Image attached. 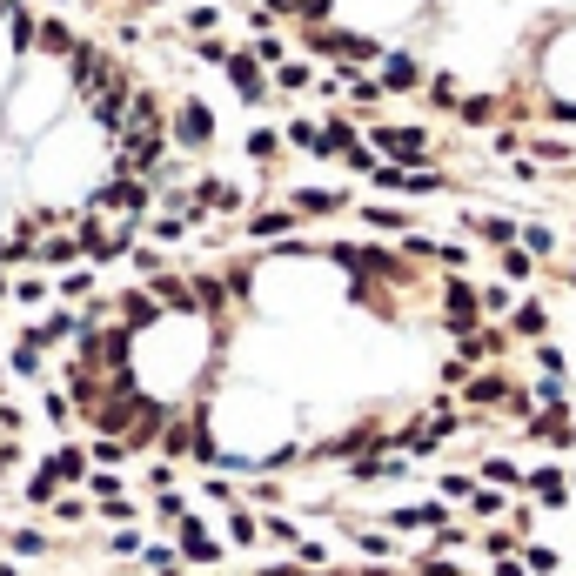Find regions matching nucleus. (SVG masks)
<instances>
[{
    "mask_svg": "<svg viewBox=\"0 0 576 576\" xmlns=\"http://www.w3.org/2000/svg\"><path fill=\"white\" fill-rule=\"evenodd\" d=\"M67 0H0V262H108L175 188L168 94Z\"/></svg>",
    "mask_w": 576,
    "mask_h": 576,
    "instance_id": "obj_1",
    "label": "nucleus"
},
{
    "mask_svg": "<svg viewBox=\"0 0 576 576\" xmlns=\"http://www.w3.org/2000/svg\"><path fill=\"white\" fill-rule=\"evenodd\" d=\"M369 148H376V161L422 168V161L436 155V128L429 121H369Z\"/></svg>",
    "mask_w": 576,
    "mask_h": 576,
    "instance_id": "obj_2",
    "label": "nucleus"
},
{
    "mask_svg": "<svg viewBox=\"0 0 576 576\" xmlns=\"http://www.w3.org/2000/svg\"><path fill=\"white\" fill-rule=\"evenodd\" d=\"M168 141H175L181 155H208V148H215V108H208L201 94H175V108H168Z\"/></svg>",
    "mask_w": 576,
    "mask_h": 576,
    "instance_id": "obj_3",
    "label": "nucleus"
},
{
    "mask_svg": "<svg viewBox=\"0 0 576 576\" xmlns=\"http://www.w3.org/2000/svg\"><path fill=\"white\" fill-rule=\"evenodd\" d=\"M228 88H235L242 108H262L268 94H275V81H268V67H262L255 47H235V54H228Z\"/></svg>",
    "mask_w": 576,
    "mask_h": 576,
    "instance_id": "obj_4",
    "label": "nucleus"
},
{
    "mask_svg": "<svg viewBox=\"0 0 576 576\" xmlns=\"http://www.w3.org/2000/svg\"><path fill=\"white\" fill-rule=\"evenodd\" d=\"M376 81H382V94H422L429 74H422V61L409 54V47H389V54L376 61Z\"/></svg>",
    "mask_w": 576,
    "mask_h": 576,
    "instance_id": "obj_5",
    "label": "nucleus"
},
{
    "mask_svg": "<svg viewBox=\"0 0 576 576\" xmlns=\"http://www.w3.org/2000/svg\"><path fill=\"white\" fill-rule=\"evenodd\" d=\"M443 322H449V329H456V335H463V329H476V322H483V295H476V288H469L463 275H456V282L443 288Z\"/></svg>",
    "mask_w": 576,
    "mask_h": 576,
    "instance_id": "obj_6",
    "label": "nucleus"
},
{
    "mask_svg": "<svg viewBox=\"0 0 576 576\" xmlns=\"http://www.w3.org/2000/svg\"><path fill=\"white\" fill-rule=\"evenodd\" d=\"M268 81H275V94H309L322 74H315V61L309 54H288L282 67H268Z\"/></svg>",
    "mask_w": 576,
    "mask_h": 576,
    "instance_id": "obj_7",
    "label": "nucleus"
},
{
    "mask_svg": "<svg viewBox=\"0 0 576 576\" xmlns=\"http://www.w3.org/2000/svg\"><path fill=\"white\" fill-rule=\"evenodd\" d=\"M288 208L322 222V215H342V208H349V195H342V188H295V195H288Z\"/></svg>",
    "mask_w": 576,
    "mask_h": 576,
    "instance_id": "obj_8",
    "label": "nucleus"
},
{
    "mask_svg": "<svg viewBox=\"0 0 576 576\" xmlns=\"http://www.w3.org/2000/svg\"><path fill=\"white\" fill-rule=\"evenodd\" d=\"M456 121H463V128H496V121H503V94H469V88H463Z\"/></svg>",
    "mask_w": 576,
    "mask_h": 576,
    "instance_id": "obj_9",
    "label": "nucleus"
},
{
    "mask_svg": "<svg viewBox=\"0 0 576 576\" xmlns=\"http://www.w3.org/2000/svg\"><path fill=\"white\" fill-rule=\"evenodd\" d=\"M242 148H248V161H255V168H275V161H282V128H268V121H255V128L242 134Z\"/></svg>",
    "mask_w": 576,
    "mask_h": 576,
    "instance_id": "obj_10",
    "label": "nucleus"
},
{
    "mask_svg": "<svg viewBox=\"0 0 576 576\" xmlns=\"http://www.w3.org/2000/svg\"><path fill=\"white\" fill-rule=\"evenodd\" d=\"M422 101H429L436 114H456V101H463V81H456L449 67H436V74L422 81Z\"/></svg>",
    "mask_w": 576,
    "mask_h": 576,
    "instance_id": "obj_11",
    "label": "nucleus"
},
{
    "mask_svg": "<svg viewBox=\"0 0 576 576\" xmlns=\"http://www.w3.org/2000/svg\"><path fill=\"white\" fill-rule=\"evenodd\" d=\"M295 222H302L295 208H255V215H248V235H255V242H282Z\"/></svg>",
    "mask_w": 576,
    "mask_h": 576,
    "instance_id": "obj_12",
    "label": "nucleus"
},
{
    "mask_svg": "<svg viewBox=\"0 0 576 576\" xmlns=\"http://www.w3.org/2000/svg\"><path fill=\"white\" fill-rule=\"evenodd\" d=\"M463 402L469 409H496V402H510V382L503 376H463Z\"/></svg>",
    "mask_w": 576,
    "mask_h": 576,
    "instance_id": "obj_13",
    "label": "nucleus"
},
{
    "mask_svg": "<svg viewBox=\"0 0 576 576\" xmlns=\"http://www.w3.org/2000/svg\"><path fill=\"white\" fill-rule=\"evenodd\" d=\"M463 228H469V235H483V242H496V248H510L516 235H523L516 222H503V215H476V208L463 215Z\"/></svg>",
    "mask_w": 576,
    "mask_h": 576,
    "instance_id": "obj_14",
    "label": "nucleus"
},
{
    "mask_svg": "<svg viewBox=\"0 0 576 576\" xmlns=\"http://www.w3.org/2000/svg\"><path fill=\"white\" fill-rule=\"evenodd\" d=\"M530 489L543 496V503H550V510H563V496H570V483H563L556 469H530Z\"/></svg>",
    "mask_w": 576,
    "mask_h": 576,
    "instance_id": "obj_15",
    "label": "nucleus"
},
{
    "mask_svg": "<svg viewBox=\"0 0 576 576\" xmlns=\"http://www.w3.org/2000/svg\"><path fill=\"white\" fill-rule=\"evenodd\" d=\"M181 550L195 556V563H215V556H222V543H215V536L201 530V523H188V530H181Z\"/></svg>",
    "mask_w": 576,
    "mask_h": 576,
    "instance_id": "obj_16",
    "label": "nucleus"
},
{
    "mask_svg": "<svg viewBox=\"0 0 576 576\" xmlns=\"http://www.w3.org/2000/svg\"><path fill=\"white\" fill-rule=\"evenodd\" d=\"M516 242L530 248L536 262H550V255H556V235H550V228H543V222H523V235H516Z\"/></svg>",
    "mask_w": 576,
    "mask_h": 576,
    "instance_id": "obj_17",
    "label": "nucleus"
},
{
    "mask_svg": "<svg viewBox=\"0 0 576 576\" xmlns=\"http://www.w3.org/2000/svg\"><path fill=\"white\" fill-rule=\"evenodd\" d=\"M503 275H510V282H530V275H536V255H530L523 242H510V248H503Z\"/></svg>",
    "mask_w": 576,
    "mask_h": 576,
    "instance_id": "obj_18",
    "label": "nucleus"
},
{
    "mask_svg": "<svg viewBox=\"0 0 576 576\" xmlns=\"http://www.w3.org/2000/svg\"><path fill=\"white\" fill-rule=\"evenodd\" d=\"M228 54H235V47H228L222 34H195V61L201 67H228Z\"/></svg>",
    "mask_w": 576,
    "mask_h": 576,
    "instance_id": "obj_19",
    "label": "nucleus"
},
{
    "mask_svg": "<svg viewBox=\"0 0 576 576\" xmlns=\"http://www.w3.org/2000/svg\"><path fill=\"white\" fill-rule=\"evenodd\" d=\"M516 335H550V309H543V302H523V309H516Z\"/></svg>",
    "mask_w": 576,
    "mask_h": 576,
    "instance_id": "obj_20",
    "label": "nucleus"
},
{
    "mask_svg": "<svg viewBox=\"0 0 576 576\" xmlns=\"http://www.w3.org/2000/svg\"><path fill=\"white\" fill-rule=\"evenodd\" d=\"M188 34H222V7H215V0H208V7H188Z\"/></svg>",
    "mask_w": 576,
    "mask_h": 576,
    "instance_id": "obj_21",
    "label": "nucleus"
},
{
    "mask_svg": "<svg viewBox=\"0 0 576 576\" xmlns=\"http://www.w3.org/2000/svg\"><path fill=\"white\" fill-rule=\"evenodd\" d=\"M483 476H489V483H523V469H516L510 456H489V463H483Z\"/></svg>",
    "mask_w": 576,
    "mask_h": 576,
    "instance_id": "obj_22",
    "label": "nucleus"
},
{
    "mask_svg": "<svg viewBox=\"0 0 576 576\" xmlns=\"http://www.w3.org/2000/svg\"><path fill=\"white\" fill-rule=\"evenodd\" d=\"M523 570L550 576V570H556V550H543V543H530V550H523Z\"/></svg>",
    "mask_w": 576,
    "mask_h": 576,
    "instance_id": "obj_23",
    "label": "nucleus"
},
{
    "mask_svg": "<svg viewBox=\"0 0 576 576\" xmlns=\"http://www.w3.org/2000/svg\"><path fill=\"white\" fill-rule=\"evenodd\" d=\"M489 148H496V155H523V128H496V134H489Z\"/></svg>",
    "mask_w": 576,
    "mask_h": 576,
    "instance_id": "obj_24",
    "label": "nucleus"
},
{
    "mask_svg": "<svg viewBox=\"0 0 576 576\" xmlns=\"http://www.w3.org/2000/svg\"><path fill=\"white\" fill-rule=\"evenodd\" d=\"M362 222H369V228H389V235H396V228H409L396 208H362Z\"/></svg>",
    "mask_w": 576,
    "mask_h": 576,
    "instance_id": "obj_25",
    "label": "nucleus"
},
{
    "mask_svg": "<svg viewBox=\"0 0 576 576\" xmlns=\"http://www.w3.org/2000/svg\"><path fill=\"white\" fill-rule=\"evenodd\" d=\"M228 536H235V543H255V516H248V510H235V523H228Z\"/></svg>",
    "mask_w": 576,
    "mask_h": 576,
    "instance_id": "obj_26",
    "label": "nucleus"
},
{
    "mask_svg": "<svg viewBox=\"0 0 576 576\" xmlns=\"http://www.w3.org/2000/svg\"><path fill=\"white\" fill-rule=\"evenodd\" d=\"M422 576H456V563H449V556H429V563H422Z\"/></svg>",
    "mask_w": 576,
    "mask_h": 576,
    "instance_id": "obj_27",
    "label": "nucleus"
},
{
    "mask_svg": "<svg viewBox=\"0 0 576 576\" xmlns=\"http://www.w3.org/2000/svg\"><path fill=\"white\" fill-rule=\"evenodd\" d=\"M496 576H530V570H523L516 556H503V563H496Z\"/></svg>",
    "mask_w": 576,
    "mask_h": 576,
    "instance_id": "obj_28",
    "label": "nucleus"
},
{
    "mask_svg": "<svg viewBox=\"0 0 576 576\" xmlns=\"http://www.w3.org/2000/svg\"><path fill=\"white\" fill-rule=\"evenodd\" d=\"M362 576H389V570H362Z\"/></svg>",
    "mask_w": 576,
    "mask_h": 576,
    "instance_id": "obj_29",
    "label": "nucleus"
},
{
    "mask_svg": "<svg viewBox=\"0 0 576 576\" xmlns=\"http://www.w3.org/2000/svg\"><path fill=\"white\" fill-rule=\"evenodd\" d=\"M570 288H576V268H570Z\"/></svg>",
    "mask_w": 576,
    "mask_h": 576,
    "instance_id": "obj_30",
    "label": "nucleus"
},
{
    "mask_svg": "<svg viewBox=\"0 0 576 576\" xmlns=\"http://www.w3.org/2000/svg\"><path fill=\"white\" fill-rule=\"evenodd\" d=\"M570 443H576V429H570Z\"/></svg>",
    "mask_w": 576,
    "mask_h": 576,
    "instance_id": "obj_31",
    "label": "nucleus"
}]
</instances>
